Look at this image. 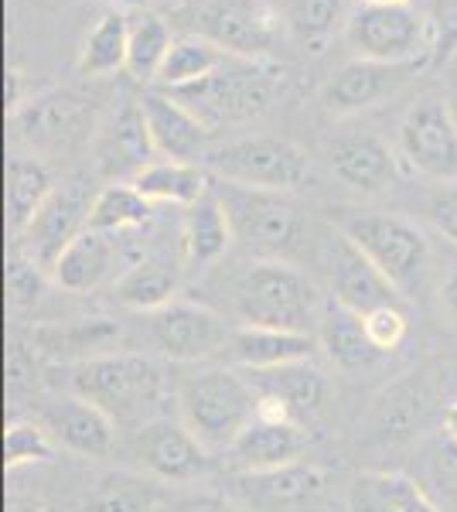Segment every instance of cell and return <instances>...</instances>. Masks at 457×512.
Here are the masks:
<instances>
[{
	"label": "cell",
	"instance_id": "cell-1",
	"mask_svg": "<svg viewBox=\"0 0 457 512\" xmlns=\"http://www.w3.org/2000/svg\"><path fill=\"white\" fill-rule=\"evenodd\" d=\"M229 304L236 325L311 335L314 321H321L318 287L311 284L304 270H297L287 260L246 263V270H239L229 287Z\"/></svg>",
	"mask_w": 457,
	"mask_h": 512
},
{
	"label": "cell",
	"instance_id": "cell-2",
	"mask_svg": "<svg viewBox=\"0 0 457 512\" xmlns=\"http://www.w3.org/2000/svg\"><path fill=\"white\" fill-rule=\"evenodd\" d=\"M174 396H178L181 420L212 454L229 451L256 420V407H260L256 386L236 369L219 366L191 369L178 379Z\"/></svg>",
	"mask_w": 457,
	"mask_h": 512
},
{
	"label": "cell",
	"instance_id": "cell-3",
	"mask_svg": "<svg viewBox=\"0 0 457 512\" xmlns=\"http://www.w3.org/2000/svg\"><path fill=\"white\" fill-rule=\"evenodd\" d=\"M72 393L106 410L116 424L154 420L151 414L168 396V373L154 359L130 352H106L96 359L76 362L69 379Z\"/></svg>",
	"mask_w": 457,
	"mask_h": 512
},
{
	"label": "cell",
	"instance_id": "cell-4",
	"mask_svg": "<svg viewBox=\"0 0 457 512\" xmlns=\"http://www.w3.org/2000/svg\"><path fill=\"white\" fill-rule=\"evenodd\" d=\"M280 89H284V69H273L267 62L232 59L226 69L191 82V86L168 89V93L215 134L222 127L263 117L277 103Z\"/></svg>",
	"mask_w": 457,
	"mask_h": 512
},
{
	"label": "cell",
	"instance_id": "cell-5",
	"mask_svg": "<svg viewBox=\"0 0 457 512\" xmlns=\"http://www.w3.org/2000/svg\"><path fill=\"white\" fill-rule=\"evenodd\" d=\"M215 195L226 205L236 243L253 260H287L301 250L307 222L290 192H267V188L219 181Z\"/></svg>",
	"mask_w": 457,
	"mask_h": 512
},
{
	"label": "cell",
	"instance_id": "cell-6",
	"mask_svg": "<svg viewBox=\"0 0 457 512\" xmlns=\"http://www.w3.org/2000/svg\"><path fill=\"white\" fill-rule=\"evenodd\" d=\"M331 226L342 229L382 274L393 280L400 294L420 284L430 260V246L410 219L369 209H335Z\"/></svg>",
	"mask_w": 457,
	"mask_h": 512
},
{
	"label": "cell",
	"instance_id": "cell-7",
	"mask_svg": "<svg viewBox=\"0 0 457 512\" xmlns=\"http://www.w3.org/2000/svg\"><path fill=\"white\" fill-rule=\"evenodd\" d=\"M191 35L209 38L232 59L267 62L284 41V24L267 0H191Z\"/></svg>",
	"mask_w": 457,
	"mask_h": 512
},
{
	"label": "cell",
	"instance_id": "cell-8",
	"mask_svg": "<svg viewBox=\"0 0 457 512\" xmlns=\"http://www.w3.org/2000/svg\"><path fill=\"white\" fill-rule=\"evenodd\" d=\"M359 59L382 65H430V18L413 4H359L345 21Z\"/></svg>",
	"mask_w": 457,
	"mask_h": 512
},
{
	"label": "cell",
	"instance_id": "cell-9",
	"mask_svg": "<svg viewBox=\"0 0 457 512\" xmlns=\"http://www.w3.org/2000/svg\"><path fill=\"white\" fill-rule=\"evenodd\" d=\"M205 168L219 181H232V185L267 188V192H294L311 175V158L294 140L243 137L209 151Z\"/></svg>",
	"mask_w": 457,
	"mask_h": 512
},
{
	"label": "cell",
	"instance_id": "cell-10",
	"mask_svg": "<svg viewBox=\"0 0 457 512\" xmlns=\"http://www.w3.org/2000/svg\"><path fill=\"white\" fill-rule=\"evenodd\" d=\"M130 458L137 472L164 485L198 482L212 468V451L191 434L181 417H154L140 424L130 437Z\"/></svg>",
	"mask_w": 457,
	"mask_h": 512
},
{
	"label": "cell",
	"instance_id": "cell-11",
	"mask_svg": "<svg viewBox=\"0 0 457 512\" xmlns=\"http://www.w3.org/2000/svg\"><path fill=\"white\" fill-rule=\"evenodd\" d=\"M400 161L423 178H457V120L444 93H423L400 123Z\"/></svg>",
	"mask_w": 457,
	"mask_h": 512
},
{
	"label": "cell",
	"instance_id": "cell-12",
	"mask_svg": "<svg viewBox=\"0 0 457 512\" xmlns=\"http://www.w3.org/2000/svg\"><path fill=\"white\" fill-rule=\"evenodd\" d=\"M232 332L236 325L195 301H171L151 315V342L171 362H209L226 355Z\"/></svg>",
	"mask_w": 457,
	"mask_h": 512
},
{
	"label": "cell",
	"instance_id": "cell-13",
	"mask_svg": "<svg viewBox=\"0 0 457 512\" xmlns=\"http://www.w3.org/2000/svg\"><path fill=\"white\" fill-rule=\"evenodd\" d=\"M11 120L24 144L35 147L38 154H48V158H62V154L79 151L89 140V134H93L89 130L93 127V110L76 93L35 96Z\"/></svg>",
	"mask_w": 457,
	"mask_h": 512
},
{
	"label": "cell",
	"instance_id": "cell-14",
	"mask_svg": "<svg viewBox=\"0 0 457 512\" xmlns=\"http://www.w3.org/2000/svg\"><path fill=\"white\" fill-rule=\"evenodd\" d=\"M89 212H93V198L86 195V188H82L79 181L76 185L52 188V195L45 198L38 216L31 219L28 229L18 236L21 239L18 253H24L31 263H38L41 270L52 274L58 256L89 229Z\"/></svg>",
	"mask_w": 457,
	"mask_h": 512
},
{
	"label": "cell",
	"instance_id": "cell-15",
	"mask_svg": "<svg viewBox=\"0 0 457 512\" xmlns=\"http://www.w3.org/2000/svg\"><path fill=\"white\" fill-rule=\"evenodd\" d=\"M324 260H328L331 294H335V304H342V308L355 311V315H369V311L386 308V304H403V294L396 291L393 280L382 274L342 229L331 226Z\"/></svg>",
	"mask_w": 457,
	"mask_h": 512
},
{
	"label": "cell",
	"instance_id": "cell-16",
	"mask_svg": "<svg viewBox=\"0 0 457 512\" xmlns=\"http://www.w3.org/2000/svg\"><path fill=\"white\" fill-rule=\"evenodd\" d=\"M130 233L127 236H110V233H93L86 229L76 243L69 246L58 263L52 267V280L69 294H93L99 287L116 284V277L140 260L144 253L130 250Z\"/></svg>",
	"mask_w": 457,
	"mask_h": 512
},
{
	"label": "cell",
	"instance_id": "cell-17",
	"mask_svg": "<svg viewBox=\"0 0 457 512\" xmlns=\"http://www.w3.org/2000/svg\"><path fill=\"white\" fill-rule=\"evenodd\" d=\"M437 400H440V386L427 369L396 379V383L386 386V390L376 396V403H372V414H369L372 437L382 444L413 441V437L427 427Z\"/></svg>",
	"mask_w": 457,
	"mask_h": 512
},
{
	"label": "cell",
	"instance_id": "cell-18",
	"mask_svg": "<svg viewBox=\"0 0 457 512\" xmlns=\"http://www.w3.org/2000/svg\"><path fill=\"white\" fill-rule=\"evenodd\" d=\"M328 164L348 188L379 195L400 181V158L372 130H345L328 144Z\"/></svg>",
	"mask_w": 457,
	"mask_h": 512
},
{
	"label": "cell",
	"instance_id": "cell-19",
	"mask_svg": "<svg viewBox=\"0 0 457 512\" xmlns=\"http://www.w3.org/2000/svg\"><path fill=\"white\" fill-rule=\"evenodd\" d=\"M420 65H382L369 59H355L342 65L335 76L328 79L321 93V103L331 117H352L369 106H376L379 99L393 96L396 89L410 79V72H417Z\"/></svg>",
	"mask_w": 457,
	"mask_h": 512
},
{
	"label": "cell",
	"instance_id": "cell-20",
	"mask_svg": "<svg viewBox=\"0 0 457 512\" xmlns=\"http://www.w3.org/2000/svg\"><path fill=\"white\" fill-rule=\"evenodd\" d=\"M140 110H144L154 151L161 158L191 164H198V158H209L212 130L191 110H185L171 93H144L140 96Z\"/></svg>",
	"mask_w": 457,
	"mask_h": 512
},
{
	"label": "cell",
	"instance_id": "cell-21",
	"mask_svg": "<svg viewBox=\"0 0 457 512\" xmlns=\"http://www.w3.org/2000/svg\"><path fill=\"white\" fill-rule=\"evenodd\" d=\"M41 424L48 427L58 448L82 454V458H103V454L113 451L116 441V420L76 393L58 396L55 403H48Z\"/></svg>",
	"mask_w": 457,
	"mask_h": 512
},
{
	"label": "cell",
	"instance_id": "cell-22",
	"mask_svg": "<svg viewBox=\"0 0 457 512\" xmlns=\"http://www.w3.org/2000/svg\"><path fill=\"white\" fill-rule=\"evenodd\" d=\"M304 451H307V431L297 420L273 424V420L256 417L226 454L239 472L253 475V472H277V468L297 465L304 458Z\"/></svg>",
	"mask_w": 457,
	"mask_h": 512
},
{
	"label": "cell",
	"instance_id": "cell-23",
	"mask_svg": "<svg viewBox=\"0 0 457 512\" xmlns=\"http://www.w3.org/2000/svg\"><path fill=\"white\" fill-rule=\"evenodd\" d=\"M154 140L151 130H147V117L140 110V99L127 103L120 113L113 117L110 127L103 130L96 147L99 158V171L110 175L113 181L130 178L134 181L147 164H154Z\"/></svg>",
	"mask_w": 457,
	"mask_h": 512
},
{
	"label": "cell",
	"instance_id": "cell-24",
	"mask_svg": "<svg viewBox=\"0 0 457 512\" xmlns=\"http://www.w3.org/2000/svg\"><path fill=\"white\" fill-rule=\"evenodd\" d=\"M236 495L246 509H294V506H311L314 499L324 492V472L314 465H287L277 472H253L236 478Z\"/></svg>",
	"mask_w": 457,
	"mask_h": 512
},
{
	"label": "cell",
	"instance_id": "cell-25",
	"mask_svg": "<svg viewBox=\"0 0 457 512\" xmlns=\"http://www.w3.org/2000/svg\"><path fill=\"white\" fill-rule=\"evenodd\" d=\"M318 349V338L307 332H284V328H256L236 325L229 342V359L243 366L246 373L256 369H277L290 362H307Z\"/></svg>",
	"mask_w": 457,
	"mask_h": 512
},
{
	"label": "cell",
	"instance_id": "cell-26",
	"mask_svg": "<svg viewBox=\"0 0 457 512\" xmlns=\"http://www.w3.org/2000/svg\"><path fill=\"white\" fill-rule=\"evenodd\" d=\"M348 512H444L420 482L400 472H359L345 492Z\"/></svg>",
	"mask_w": 457,
	"mask_h": 512
},
{
	"label": "cell",
	"instance_id": "cell-27",
	"mask_svg": "<svg viewBox=\"0 0 457 512\" xmlns=\"http://www.w3.org/2000/svg\"><path fill=\"white\" fill-rule=\"evenodd\" d=\"M178 284H181V267H174V260L157 256V253H144L140 260H134L120 277H116L110 294L116 304H123V308L154 315V311L168 308L174 301Z\"/></svg>",
	"mask_w": 457,
	"mask_h": 512
},
{
	"label": "cell",
	"instance_id": "cell-28",
	"mask_svg": "<svg viewBox=\"0 0 457 512\" xmlns=\"http://www.w3.org/2000/svg\"><path fill=\"white\" fill-rule=\"evenodd\" d=\"M249 383L256 386L260 396H273V400L287 403V410L297 420L314 417L328 400V379L311 359L277 369H256V373H249Z\"/></svg>",
	"mask_w": 457,
	"mask_h": 512
},
{
	"label": "cell",
	"instance_id": "cell-29",
	"mask_svg": "<svg viewBox=\"0 0 457 512\" xmlns=\"http://www.w3.org/2000/svg\"><path fill=\"white\" fill-rule=\"evenodd\" d=\"M318 342L328 352V359L345 373H362V369H372L382 359V352L365 332V318L335 301L318 321Z\"/></svg>",
	"mask_w": 457,
	"mask_h": 512
},
{
	"label": "cell",
	"instance_id": "cell-30",
	"mask_svg": "<svg viewBox=\"0 0 457 512\" xmlns=\"http://www.w3.org/2000/svg\"><path fill=\"white\" fill-rule=\"evenodd\" d=\"M151 205H188L202 202L212 192V171L191 161H154L130 181Z\"/></svg>",
	"mask_w": 457,
	"mask_h": 512
},
{
	"label": "cell",
	"instance_id": "cell-31",
	"mask_svg": "<svg viewBox=\"0 0 457 512\" xmlns=\"http://www.w3.org/2000/svg\"><path fill=\"white\" fill-rule=\"evenodd\" d=\"M52 195V175L45 161L31 154H11L4 168V205H7V233L18 239L28 222L38 216L45 198Z\"/></svg>",
	"mask_w": 457,
	"mask_h": 512
},
{
	"label": "cell",
	"instance_id": "cell-32",
	"mask_svg": "<svg viewBox=\"0 0 457 512\" xmlns=\"http://www.w3.org/2000/svg\"><path fill=\"white\" fill-rule=\"evenodd\" d=\"M232 222L229 212L222 205V198L215 195V188L202 202L188 205L185 219H181V246H185V260L195 267H209V263L222 260L232 243Z\"/></svg>",
	"mask_w": 457,
	"mask_h": 512
},
{
	"label": "cell",
	"instance_id": "cell-33",
	"mask_svg": "<svg viewBox=\"0 0 457 512\" xmlns=\"http://www.w3.org/2000/svg\"><path fill=\"white\" fill-rule=\"evenodd\" d=\"M164 492V482L144 472H110L93 485L86 512H157Z\"/></svg>",
	"mask_w": 457,
	"mask_h": 512
},
{
	"label": "cell",
	"instance_id": "cell-34",
	"mask_svg": "<svg viewBox=\"0 0 457 512\" xmlns=\"http://www.w3.org/2000/svg\"><path fill=\"white\" fill-rule=\"evenodd\" d=\"M154 219V205L137 192L130 181H110L96 198L89 212V229L93 233L127 236L144 229Z\"/></svg>",
	"mask_w": 457,
	"mask_h": 512
},
{
	"label": "cell",
	"instance_id": "cell-35",
	"mask_svg": "<svg viewBox=\"0 0 457 512\" xmlns=\"http://www.w3.org/2000/svg\"><path fill=\"white\" fill-rule=\"evenodd\" d=\"M232 62L229 52H222L219 45H212L209 38L202 35H181L174 38L168 59H164L161 72H157V86L168 93V89H181L191 86V82L212 76V72L226 69Z\"/></svg>",
	"mask_w": 457,
	"mask_h": 512
},
{
	"label": "cell",
	"instance_id": "cell-36",
	"mask_svg": "<svg viewBox=\"0 0 457 512\" xmlns=\"http://www.w3.org/2000/svg\"><path fill=\"white\" fill-rule=\"evenodd\" d=\"M41 352L62 355V359H96V355H106L99 349L113 345L120 338V325L110 318H82V321H69V325H48L35 335Z\"/></svg>",
	"mask_w": 457,
	"mask_h": 512
},
{
	"label": "cell",
	"instance_id": "cell-37",
	"mask_svg": "<svg viewBox=\"0 0 457 512\" xmlns=\"http://www.w3.org/2000/svg\"><path fill=\"white\" fill-rule=\"evenodd\" d=\"M130 52V18L120 11H106L93 24V31L82 41L79 52V72L82 76H113V72L127 69Z\"/></svg>",
	"mask_w": 457,
	"mask_h": 512
},
{
	"label": "cell",
	"instance_id": "cell-38",
	"mask_svg": "<svg viewBox=\"0 0 457 512\" xmlns=\"http://www.w3.org/2000/svg\"><path fill=\"white\" fill-rule=\"evenodd\" d=\"M174 38H171V28L161 14H137L130 18V52H127V76L137 79V82H147V79H157L161 72L164 59H168Z\"/></svg>",
	"mask_w": 457,
	"mask_h": 512
},
{
	"label": "cell",
	"instance_id": "cell-39",
	"mask_svg": "<svg viewBox=\"0 0 457 512\" xmlns=\"http://www.w3.org/2000/svg\"><path fill=\"white\" fill-rule=\"evenodd\" d=\"M345 21V0H290L287 4V28L307 52H324Z\"/></svg>",
	"mask_w": 457,
	"mask_h": 512
},
{
	"label": "cell",
	"instance_id": "cell-40",
	"mask_svg": "<svg viewBox=\"0 0 457 512\" xmlns=\"http://www.w3.org/2000/svg\"><path fill=\"white\" fill-rule=\"evenodd\" d=\"M52 454H55V437L48 434L45 424H35V420H14V424H7L4 434L7 472H18L24 465H38V461H48Z\"/></svg>",
	"mask_w": 457,
	"mask_h": 512
},
{
	"label": "cell",
	"instance_id": "cell-41",
	"mask_svg": "<svg viewBox=\"0 0 457 512\" xmlns=\"http://www.w3.org/2000/svg\"><path fill=\"white\" fill-rule=\"evenodd\" d=\"M4 287L11 308H31L41 297V291H45V270L38 263H31L24 253H11L4 270Z\"/></svg>",
	"mask_w": 457,
	"mask_h": 512
},
{
	"label": "cell",
	"instance_id": "cell-42",
	"mask_svg": "<svg viewBox=\"0 0 457 512\" xmlns=\"http://www.w3.org/2000/svg\"><path fill=\"white\" fill-rule=\"evenodd\" d=\"M430 69H444L457 55V0L430 4Z\"/></svg>",
	"mask_w": 457,
	"mask_h": 512
},
{
	"label": "cell",
	"instance_id": "cell-43",
	"mask_svg": "<svg viewBox=\"0 0 457 512\" xmlns=\"http://www.w3.org/2000/svg\"><path fill=\"white\" fill-rule=\"evenodd\" d=\"M362 318H365V332H369L372 345H376L382 355L396 352L406 342L410 318H406L403 304H386V308H376V311H369V315H362Z\"/></svg>",
	"mask_w": 457,
	"mask_h": 512
},
{
	"label": "cell",
	"instance_id": "cell-44",
	"mask_svg": "<svg viewBox=\"0 0 457 512\" xmlns=\"http://www.w3.org/2000/svg\"><path fill=\"white\" fill-rule=\"evenodd\" d=\"M157 512H249L243 502L226 492L209 489H168Z\"/></svg>",
	"mask_w": 457,
	"mask_h": 512
},
{
	"label": "cell",
	"instance_id": "cell-45",
	"mask_svg": "<svg viewBox=\"0 0 457 512\" xmlns=\"http://www.w3.org/2000/svg\"><path fill=\"white\" fill-rule=\"evenodd\" d=\"M430 485H437V492L447 502H457V441L447 434V441H440L434 454H430Z\"/></svg>",
	"mask_w": 457,
	"mask_h": 512
},
{
	"label": "cell",
	"instance_id": "cell-46",
	"mask_svg": "<svg viewBox=\"0 0 457 512\" xmlns=\"http://www.w3.org/2000/svg\"><path fill=\"white\" fill-rule=\"evenodd\" d=\"M427 219L434 222V229L444 239L457 243V185L440 188V192L430 198L427 205Z\"/></svg>",
	"mask_w": 457,
	"mask_h": 512
},
{
	"label": "cell",
	"instance_id": "cell-47",
	"mask_svg": "<svg viewBox=\"0 0 457 512\" xmlns=\"http://www.w3.org/2000/svg\"><path fill=\"white\" fill-rule=\"evenodd\" d=\"M440 304H444V311L451 315V321L457 325V263L447 270L444 284H440Z\"/></svg>",
	"mask_w": 457,
	"mask_h": 512
},
{
	"label": "cell",
	"instance_id": "cell-48",
	"mask_svg": "<svg viewBox=\"0 0 457 512\" xmlns=\"http://www.w3.org/2000/svg\"><path fill=\"white\" fill-rule=\"evenodd\" d=\"M444 427H447V434L457 441V400H451V407L444 410Z\"/></svg>",
	"mask_w": 457,
	"mask_h": 512
},
{
	"label": "cell",
	"instance_id": "cell-49",
	"mask_svg": "<svg viewBox=\"0 0 457 512\" xmlns=\"http://www.w3.org/2000/svg\"><path fill=\"white\" fill-rule=\"evenodd\" d=\"M110 4L120 11V7H127V11H140V7H147V0H110Z\"/></svg>",
	"mask_w": 457,
	"mask_h": 512
},
{
	"label": "cell",
	"instance_id": "cell-50",
	"mask_svg": "<svg viewBox=\"0 0 457 512\" xmlns=\"http://www.w3.org/2000/svg\"><path fill=\"white\" fill-rule=\"evenodd\" d=\"M7 512H38V509H35V506H31V502L11 499V502H7Z\"/></svg>",
	"mask_w": 457,
	"mask_h": 512
},
{
	"label": "cell",
	"instance_id": "cell-51",
	"mask_svg": "<svg viewBox=\"0 0 457 512\" xmlns=\"http://www.w3.org/2000/svg\"><path fill=\"white\" fill-rule=\"evenodd\" d=\"M359 4H413V0H359Z\"/></svg>",
	"mask_w": 457,
	"mask_h": 512
},
{
	"label": "cell",
	"instance_id": "cell-52",
	"mask_svg": "<svg viewBox=\"0 0 457 512\" xmlns=\"http://www.w3.org/2000/svg\"><path fill=\"white\" fill-rule=\"evenodd\" d=\"M161 4H181V0H161Z\"/></svg>",
	"mask_w": 457,
	"mask_h": 512
}]
</instances>
